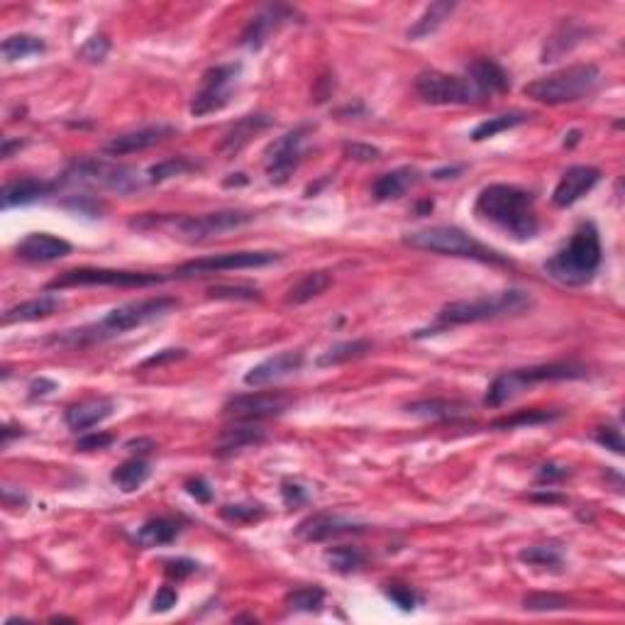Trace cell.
I'll list each match as a JSON object with an SVG mask.
<instances>
[{
  "label": "cell",
  "mask_w": 625,
  "mask_h": 625,
  "mask_svg": "<svg viewBox=\"0 0 625 625\" xmlns=\"http://www.w3.org/2000/svg\"><path fill=\"white\" fill-rule=\"evenodd\" d=\"M415 93L430 105H467L479 95L467 79L443 72H423L415 76Z\"/></svg>",
  "instance_id": "obj_14"
},
{
  "label": "cell",
  "mask_w": 625,
  "mask_h": 625,
  "mask_svg": "<svg viewBox=\"0 0 625 625\" xmlns=\"http://www.w3.org/2000/svg\"><path fill=\"white\" fill-rule=\"evenodd\" d=\"M345 154L355 161H362V164H369V161H379L381 150L379 147H372V144L362 142H349L345 144Z\"/></svg>",
  "instance_id": "obj_50"
},
{
  "label": "cell",
  "mask_w": 625,
  "mask_h": 625,
  "mask_svg": "<svg viewBox=\"0 0 625 625\" xmlns=\"http://www.w3.org/2000/svg\"><path fill=\"white\" fill-rule=\"evenodd\" d=\"M281 261L278 252H225L215 254V257H200V259H190L181 264L174 271L176 278H193V277H208V274H218V271L228 269H257V267H269Z\"/></svg>",
  "instance_id": "obj_13"
},
{
  "label": "cell",
  "mask_w": 625,
  "mask_h": 625,
  "mask_svg": "<svg viewBox=\"0 0 625 625\" xmlns=\"http://www.w3.org/2000/svg\"><path fill=\"white\" fill-rule=\"evenodd\" d=\"M52 391H56V381L34 379L30 384V398H42L47 396V394H52Z\"/></svg>",
  "instance_id": "obj_58"
},
{
  "label": "cell",
  "mask_w": 625,
  "mask_h": 625,
  "mask_svg": "<svg viewBox=\"0 0 625 625\" xmlns=\"http://www.w3.org/2000/svg\"><path fill=\"white\" fill-rule=\"evenodd\" d=\"M24 430L23 427H15V425H5L3 427V444L8 447L10 443H13V437H23Z\"/></svg>",
  "instance_id": "obj_60"
},
{
  "label": "cell",
  "mask_w": 625,
  "mask_h": 625,
  "mask_svg": "<svg viewBox=\"0 0 625 625\" xmlns=\"http://www.w3.org/2000/svg\"><path fill=\"white\" fill-rule=\"evenodd\" d=\"M522 562L535 564V567H545V570L560 571L564 567V550L557 542H545V545H532L521 550Z\"/></svg>",
  "instance_id": "obj_39"
},
{
  "label": "cell",
  "mask_w": 625,
  "mask_h": 625,
  "mask_svg": "<svg viewBox=\"0 0 625 625\" xmlns=\"http://www.w3.org/2000/svg\"><path fill=\"white\" fill-rule=\"evenodd\" d=\"M59 189V181H44V179H15V181H8L3 186V193H0V203L3 208L15 206H30L34 200H42L52 196L54 190Z\"/></svg>",
  "instance_id": "obj_25"
},
{
  "label": "cell",
  "mask_w": 625,
  "mask_h": 625,
  "mask_svg": "<svg viewBox=\"0 0 625 625\" xmlns=\"http://www.w3.org/2000/svg\"><path fill=\"white\" fill-rule=\"evenodd\" d=\"M220 515L228 522H254L267 515L261 503H228L220 508Z\"/></svg>",
  "instance_id": "obj_44"
},
{
  "label": "cell",
  "mask_w": 625,
  "mask_h": 625,
  "mask_svg": "<svg viewBox=\"0 0 625 625\" xmlns=\"http://www.w3.org/2000/svg\"><path fill=\"white\" fill-rule=\"evenodd\" d=\"M111 52V42L105 34H93L91 40H86V44L79 49V56L88 63H101L105 62V56Z\"/></svg>",
  "instance_id": "obj_46"
},
{
  "label": "cell",
  "mask_w": 625,
  "mask_h": 625,
  "mask_svg": "<svg viewBox=\"0 0 625 625\" xmlns=\"http://www.w3.org/2000/svg\"><path fill=\"white\" fill-rule=\"evenodd\" d=\"M366 525L335 513H313L303 518L296 528V535L306 542H325V540L342 538V535H359L365 532Z\"/></svg>",
  "instance_id": "obj_17"
},
{
  "label": "cell",
  "mask_w": 625,
  "mask_h": 625,
  "mask_svg": "<svg viewBox=\"0 0 625 625\" xmlns=\"http://www.w3.org/2000/svg\"><path fill=\"white\" fill-rule=\"evenodd\" d=\"M125 450H130V452H150V450H154V443L151 440H144V437H140V440H130V443L125 444Z\"/></svg>",
  "instance_id": "obj_59"
},
{
  "label": "cell",
  "mask_w": 625,
  "mask_h": 625,
  "mask_svg": "<svg viewBox=\"0 0 625 625\" xmlns=\"http://www.w3.org/2000/svg\"><path fill=\"white\" fill-rule=\"evenodd\" d=\"M281 499H284V503L288 508L303 506V503H308V491L303 489L301 483L286 479V482L281 483Z\"/></svg>",
  "instance_id": "obj_51"
},
{
  "label": "cell",
  "mask_w": 625,
  "mask_h": 625,
  "mask_svg": "<svg viewBox=\"0 0 625 625\" xmlns=\"http://www.w3.org/2000/svg\"><path fill=\"white\" fill-rule=\"evenodd\" d=\"M418 181H420L418 169H411V167L394 169V171H388V174H381L379 179L372 183V196H374V200H381V203H384V200H396Z\"/></svg>",
  "instance_id": "obj_29"
},
{
  "label": "cell",
  "mask_w": 625,
  "mask_h": 625,
  "mask_svg": "<svg viewBox=\"0 0 625 625\" xmlns=\"http://www.w3.org/2000/svg\"><path fill=\"white\" fill-rule=\"evenodd\" d=\"M467 81L479 95V101L496 93H506L511 88V76H508L506 69L496 59H489V56H479V59L469 63Z\"/></svg>",
  "instance_id": "obj_21"
},
{
  "label": "cell",
  "mask_w": 625,
  "mask_h": 625,
  "mask_svg": "<svg viewBox=\"0 0 625 625\" xmlns=\"http://www.w3.org/2000/svg\"><path fill=\"white\" fill-rule=\"evenodd\" d=\"M164 571H167V577L181 581V579L190 577V574L199 571V562L186 560V557H179V560H169V562H164Z\"/></svg>",
  "instance_id": "obj_52"
},
{
  "label": "cell",
  "mask_w": 625,
  "mask_h": 625,
  "mask_svg": "<svg viewBox=\"0 0 625 625\" xmlns=\"http://www.w3.org/2000/svg\"><path fill=\"white\" fill-rule=\"evenodd\" d=\"M474 215L521 242L532 239L540 229L532 193L511 183H491L482 189L476 196Z\"/></svg>",
  "instance_id": "obj_1"
},
{
  "label": "cell",
  "mask_w": 625,
  "mask_h": 625,
  "mask_svg": "<svg viewBox=\"0 0 625 625\" xmlns=\"http://www.w3.org/2000/svg\"><path fill=\"white\" fill-rule=\"evenodd\" d=\"M63 306V301L59 296H40V298H32V301L17 303L13 308H8L3 313V325L13 323H34V320H44V317H52L54 313H59V308Z\"/></svg>",
  "instance_id": "obj_27"
},
{
  "label": "cell",
  "mask_w": 625,
  "mask_h": 625,
  "mask_svg": "<svg viewBox=\"0 0 625 625\" xmlns=\"http://www.w3.org/2000/svg\"><path fill=\"white\" fill-rule=\"evenodd\" d=\"M151 469L150 464L144 462V459L135 457V459H127V462H122L120 467L112 469V483L118 486V489H122L125 493H132V491L142 489L144 482L150 479Z\"/></svg>",
  "instance_id": "obj_35"
},
{
  "label": "cell",
  "mask_w": 625,
  "mask_h": 625,
  "mask_svg": "<svg viewBox=\"0 0 625 625\" xmlns=\"http://www.w3.org/2000/svg\"><path fill=\"white\" fill-rule=\"evenodd\" d=\"M333 286V277L327 271H308L306 277L298 278L296 284L286 293V303L288 306H303V303L313 301L320 293H325Z\"/></svg>",
  "instance_id": "obj_32"
},
{
  "label": "cell",
  "mask_w": 625,
  "mask_h": 625,
  "mask_svg": "<svg viewBox=\"0 0 625 625\" xmlns=\"http://www.w3.org/2000/svg\"><path fill=\"white\" fill-rule=\"evenodd\" d=\"M594 440L601 447H606V450L616 452V454H623L625 444H623V435H620V430L618 427H596L594 430Z\"/></svg>",
  "instance_id": "obj_48"
},
{
  "label": "cell",
  "mask_w": 625,
  "mask_h": 625,
  "mask_svg": "<svg viewBox=\"0 0 625 625\" xmlns=\"http://www.w3.org/2000/svg\"><path fill=\"white\" fill-rule=\"evenodd\" d=\"M179 532H181V522L176 521V518H167V515H161V518H151V521H147L137 531L135 540L137 545L142 547H161V545H171L176 538H179Z\"/></svg>",
  "instance_id": "obj_31"
},
{
  "label": "cell",
  "mask_w": 625,
  "mask_h": 625,
  "mask_svg": "<svg viewBox=\"0 0 625 625\" xmlns=\"http://www.w3.org/2000/svg\"><path fill=\"white\" fill-rule=\"evenodd\" d=\"M112 413H115L112 398H88V401H81L76 405H69L63 411V423L76 433H83V430L101 425L103 420L111 418Z\"/></svg>",
  "instance_id": "obj_26"
},
{
  "label": "cell",
  "mask_w": 625,
  "mask_h": 625,
  "mask_svg": "<svg viewBox=\"0 0 625 625\" xmlns=\"http://www.w3.org/2000/svg\"><path fill=\"white\" fill-rule=\"evenodd\" d=\"M405 411L415 418L457 420L467 415L469 405L462 404V401H447V398H423V401H413V404L405 405Z\"/></svg>",
  "instance_id": "obj_30"
},
{
  "label": "cell",
  "mask_w": 625,
  "mask_h": 625,
  "mask_svg": "<svg viewBox=\"0 0 625 625\" xmlns=\"http://www.w3.org/2000/svg\"><path fill=\"white\" fill-rule=\"evenodd\" d=\"M44 52H47L44 40L34 37V34H24V32H20V34H10V37H5L3 44H0V54H3V59L8 63L27 59V56L44 54Z\"/></svg>",
  "instance_id": "obj_36"
},
{
  "label": "cell",
  "mask_w": 625,
  "mask_h": 625,
  "mask_svg": "<svg viewBox=\"0 0 625 625\" xmlns=\"http://www.w3.org/2000/svg\"><path fill=\"white\" fill-rule=\"evenodd\" d=\"M284 603L291 610H301V613H317L325 603V591L320 586H301L293 589L284 599Z\"/></svg>",
  "instance_id": "obj_41"
},
{
  "label": "cell",
  "mask_w": 625,
  "mask_h": 625,
  "mask_svg": "<svg viewBox=\"0 0 625 625\" xmlns=\"http://www.w3.org/2000/svg\"><path fill=\"white\" fill-rule=\"evenodd\" d=\"M579 140H581V132H579V130H571V132L564 135V147H574Z\"/></svg>",
  "instance_id": "obj_63"
},
{
  "label": "cell",
  "mask_w": 625,
  "mask_h": 625,
  "mask_svg": "<svg viewBox=\"0 0 625 625\" xmlns=\"http://www.w3.org/2000/svg\"><path fill=\"white\" fill-rule=\"evenodd\" d=\"M238 179H228L225 181V186H239V183H247V176L245 174H235Z\"/></svg>",
  "instance_id": "obj_64"
},
{
  "label": "cell",
  "mask_w": 625,
  "mask_h": 625,
  "mask_svg": "<svg viewBox=\"0 0 625 625\" xmlns=\"http://www.w3.org/2000/svg\"><path fill=\"white\" fill-rule=\"evenodd\" d=\"M325 564L333 571H340V574H352V571L365 567L366 554L365 550H359L355 545H337L325 552Z\"/></svg>",
  "instance_id": "obj_37"
},
{
  "label": "cell",
  "mask_w": 625,
  "mask_h": 625,
  "mask_svg": "<svg viewBox=\"0 0 625 625\" xmlns=\"http://www.w3.org/2000/svg\"><path fill=\"white\" fill-rule=\"evenodd\" d=\"M570 476V467H562V464H557V462H547V464H542V467L538 469V476H535V482L540 483V486H552V483H560L564 482Z\"/></svg>",
  "instance_id": "obj_49"
},
{
  "label": "cell",
  "mask_w": 625,
  "mask_h": 625,
  "mask_svg": "<svg viewBox=\"0 0 625 625\" xmlns=\"http://www.w3.org/2000/svg\"><path fill=\"white\" fill-rule=\"evenodd\" d=\"M589 34L584 24L574 23V20H564L557 30L547 37L545 49H542V62H557L562 59L564 54H570L571 49L584 42V37Z\"/></svg>",
  "instance_id": "obj_28"
},
{
  "label": "cell",
  "mask_w": 625,
  "mask_h": 625,
  "mask_svg": "<svg viewBox=\"0 0 625 625\" xmlns=\"http://www.w3.org/2000/svg\"><path fill=\"white\" fill-rule=\"evenodd\" d=\"M24 142H20V140H15V142H13L10 137H5V140H3V159L13 157V150H20Z\"/></svg>",
  "instance_id": "obj_62"
},
{
  "label": "cell",
  "mask_w": 625,
  "mask_h": 625,
  "mask_svg": "<svg viewBox=\"0 0 625 625\" xmlns=\"http://www.w3.org/2000/svg\"><path fill=\"white\" fill-rule=\"evenodd\" d=\"M59 183L118 190L125 196L140 189V174L132 167H122V164H111L101 159H79L63 171V179Z\"/></svg>",
  "instance_id": "obj_9"
},
{
  "label": "cell",
  "mask_w": 625,
  "mask_h": 625,
  "mask_svg": "<svg viewBox=\"0 0 625 625\" xmlns=\"http://www.w3.org/2000/svg\"><path fill=\"white\" fill-rule=\"evenodd\" d=\"M196 169H200V164L189 157L164 159V161H159V164H154V167L147 171V181L161 183L167 181V179H174V176H183L189 174V171H196Z\"/></svg>",
  "instance_id": "obj_40"
},
{
  "label": "cell",
  "mask_w": 625,
  "mask_h": 625,
  "mask_svg": "<svg viewBox=\"0 0 625 625\" xmlns=\"http://www.w3.org/2000/svg\"><path fill=\"white\" fill-rule=\"evenodd\" d=\"M179 308V301L171 296H154V298H142V301H130L125 306L112 308L98 323L83 325L79 330H66V333L56 335V345H66V347H83V345H95V342L112 340L120 335L130 333L135 327L157 320V317L169 316L171 310Z\"/></svg>",
  "instance_id": "obj_2"
},
{
  "label": "cell",
  "mask_w": 625,
  "mask_h": 625,
  "mask_svg": "<svg viewBox=\"0 0 625 625\" xmlns=\"http://www.w3.org/2000/svg\"><path fill=\"white\" fill-rule=\"evenodd\" d=\"M186 491H189L190 496L199 501V503H210V501H213V489H210V483H208L203 476L189 479V482H186Z\"/></svg>",
  "instance_id": "obj_54"
},
{
  "label": "cell",
  "mask_w": 625,
  "mask_h": 625,
  "mask_svg": "<svg viewBox=\"0 0 625 625\" xmlns=\"http://www.w3.org/2000/svg\"><path fill=\"white\" fill-rule=\"evenodd\" d=\"M164 274H144V271L125 269H95V267H76L66 269L47 284V291L76 288V286H112V288H147V286L164 284Z\"/></svg>",
  "instance_id": "obj_10"
},
{
  "label": "cell",
  "mask_w": 625,
  "mask_h": 625,
  "mask_svg": "<svg viewBox=\"0 0 625 625\" xmlns=\"http://www.w3.org/2000/svg\"><path fill=\"white\" fill-rule=\"evenodd\" d=\"M599 181H601V171L596 167H586V164L570 167L560 176L557 186H554L552 203L557 208L574 206V203L584 199L586 193L594 189Z\"/></svg>",
  "instance_id": "obj_20"
},
{
  "label": "cell",
  "mask_w": 625,
  "mask_h": 625,
  "mask_svg": "<svg viewBox=\"0 0 625 625\" xmlns=\"http://www.w3.org/2000/svg\"><path fill=\"white\" fill-rule=\"evenodd\" d=\"M586 366L581 365H538L528 366V369H513V372L499 374L491 381L489 391H486V405L491 408H501L515 396H521L522 391L532 384H542V381H574L586 379Z\"/></svg>",
  "instance_id": "obj_8"
},
{
  "label": "cell",
  "mask_w": 625,
  "mask_h": 625,
  "mask_svg": "<svg viewBox=\"0 0 625 625\" xmlns=\"http://www.w3.org/2000/svg\"><path fill=\"white\" fill-rule=\"evenodd\" d=\"M298 10H293L291 5H284V3H271V5H264V8L257 13V15L247 23L245 32H242V44H245L247 49H261L264 44H267V40H269L274 32H278L281 27H286V24L291 23H301L298 20Z\"/></svg>",
  "instance_id": "obj_16"
},
{
  "label": "cell",
  "mask_w": 625,
  "mask_h": 625,
  "mask_svg": "<svg viewBox=\"0 0 625 625\" xmlns=\"http://www.w3.org/2000/svg\"><path fill=\"white\" fill-rule=\"evenodd\" d=\"M303 366V352L298 349H286V352H278V355L264 359L257 366H252L249 372L245 374L247 386L261 388L269 386V384H277L281 379H288L296 372H301Z\"/></svg>",
  "instance_id": "obj_19"
},
{
  "label": "cell",
  "mask_w": 625,
  "mask_h": 625,
  "mask_svg": "<svg viewBox=\"0 0 625 625\" xmlns=\"http://www.w3.org/2000/svg\"><path fill=\"white\" fill-rule=\"evenodd\" d=\"M17 259L32 264H47V261L63 259L72 254V245L66 239L49 235V232H30L27 238L15 245Z\"/></svg>",
  "instance_id": "obj_22"
},
{
  "label": "cell",
  "mask_w": 625,
  "mask_h": 625,
  "mask_svg": "<svg viewBox=\"0 0 625 625\" xmlns=\"http://www.w3.org/2000/svg\"><path fill=\"white\" fill-rule=\"evenodd\" d=\"M528 112H503V115H496V118H489L483 120V122H479V125L472 130V140L474 142H483V140H491V137L501 135V132H506V130H513V127L522 125V122H528Z\"/></svg>",
  "instance_id": "obj_38"
},
{
  "label": "cell",
  "mask_w": 625,
  "mask_h": 625,
  "mask_svg": "<svg viewBox=\"0 0 625 625\" xmlns=\"http://www.w3.org/2000/svg\"><path fill=\"white\" fill-rule=\"evenodd\" d=\"M293 398L284 391H267V394H242L232 396L222 405V415L239 423H259V420L277 418L291 408Z\"/></svg>",
  "instance_id": "obj_15"
},
{
  "label": "cell",
  "mask_w": 625,
  "mask_h": 625,
  "mask_svg": "<svg viewBox=\"0 0 625 625\" xmlns=\"http://www.w3.org/2000/svg\"><path fill=\"white\" fill-rule=\"evenodd\" d=\"M601 69L596 63H571L525 86V95L545 105H567L586 101L601 88Z\"/></svg>",
  "instance_id": "obj_7"
},
{
  "label": "cell",
  "mask_w": 625,
  "mask_h": 625,
  "mask_svg": "<svg viewBox=\"0 0 625 625\" xmlns=\"http://www.w3.org/2000/svg\"><path fill=\"white\" fill-rule=\"evenodd\" d=\"M208 296L218 301H261V293L252 286H210Z\"/></svg>",
  "instance_id": "obj_45"
},
{
  "label": "cell",
  "mask_w": 625,
  "mask_h": 625,
  "mask_svg": "<svg viewBox=\"0 0 625 625\" xmlns=\"http://www.w3.org/2000/svg\"><path fill=\"white\" fill-rule=\"evenodd\" d=\"M239 73H242L239 62L218 63V66L206 69L203 79H200V88L193 93V101H190V112L196 118H203V115L222 111L232 98V88L238 83Z\"/></svg>",
  "instance_id": "obj_11"
},
{
  "label": "cell",
  "mask_w": 625,
  "mask_h": 625,
  "mask_svg": "<svg viewBox=\"0 0 625 625\" xmlns=\"http://www.w3.org/2000/svg\"><path fill=\"white\" fill-rule=\"evenodd\" d=\"M562 415L560 411H547V408H531V411H518L513 415L499 418L493 427H515V425H542V423H552Z\"/></svg>",
  "instance_id": "obj_42"
},
{
  "label": "cell",
  "mask_w": 625,
  "mask_h": 625,
  "mask_svg": "<svg viewBox=\"0 0 625 625\" xmlns=\"http://www.w3.org/2000/svg\"><path fill=\"white\" fill-rule=\"evenodd\" d=\"M404 242L413 249L443 257H459V259H474L482 264H496V267H511V261L496 249L482 245L479 239L467 235L464 229L454 225H433V228L413 229L404 238Z\"/></svg>",
  "instance_id": "obj_6"
},
{
  "label": "cell",
  "mask_w": 625,
  "mask_h": 625,
  "mask_svg": "<svg viewBox=\"0 0 625 625\" xmlns=\"http://www.w3.org/2000/svg\"><path fill=\"white\" fill-rule=\"evenodd\" d=\"M308 132V125L293 127V130H288L286 135H281L267 147V151H264V169H267V176H269L271 183L281 186V183L291 179L293 171L301 164Z\"/></svg>",
  "instance_id": "obj_12"
},
{
  "label": "cell",
  "mask_w": 625,
  "mask_h": 625,
  "mask_svg": "<svg viewBox=\"0 0 625 625\" xmlns=\"http://www.w3.org/2000/svg\"><path fill=\"white\" fill-rule=\"evenodd\" d=\"M108 444H112V435H108V433H91V435L81 437L79 443H76V450H81V452L105 450Z\"/></svg>",
  "instance_id": "obj_55"
},
{
  "label": "cell",
  "mask_w": 625,
  "mask_h": 625,
  "mask_svg": "<svg viewBox=\"0 0 625 625\" xmlns=\"http://www.w3.org/2000/svg\"><path fill=\"white\" fill-rule=\"evenodd\" d=\"M384 594H386L391 601L396 603L401 610H413L420 601V596L413 591L411 586H405V584H388Z\"/></svg>",
  "instance_id": "obj_47"
},
{
  "label": "cell",
  "mask_w": 625,
  "mask_h": 625,
  "mask_svg": "<svg viewBox=\"0 0 625 625\" xmlns=\"http://www.w3.org/2000/svg\"><path fill=\"white\" fill-rule=\"evenodd\" d=\"M176 601H179V594H176L174 586H161L157 596H154V601H151V610L154 613H167V610L174 609Z\"/></svg>",
  "instance_id": "obj_53"
},
{
  "label": "cell",
  "mask_w": 625,
  "mask_h": 625,
  "mask_svg": "<svg viewBox=\"0 0 625 625\" xmlns=\"http://www.w3.org/2000/svg\"><path fill=\"white\" fill-rule=\"evenodd\" d=\"M3 503H5V508L27 506V493L15 491L13 486H5V489H3Z\"/></svg>",
  "instance_id": "obj_57"
},
{
  "label": "cell",
  "mask_w": 625,
  "mask_h": 625,
  "mask_svg": "<svg viewBox=\"0 0 625 625\" xmlns=\"http://www.w3.org/2000/svg\"><path fill=\"white\" fill-rule=\"evenodd\" d=\"M254 220V213L249 210H218V213L203 215H147V218H137L130 222V228H154L169 229L174 238L200 245L208 239L220 238L228 232H235L239 228H247Z\"/></svg>",
  "instance_id": "obj_5"
},
{
  "label": "cell",
  "mask_w": 625,
  "mask_h": 625,
  "mask_svg": "<svg viewBox=\"0 0 625 625\" xmlns=\"http://www.w3.org/2000/svg\"><path fill=\"white\" fill-rule=\"evenodd\" d=\"M457 3H450V0H437V3H430L425 8V13L415 20L411 30H408V40H423V37H430L433 32H437L443 27V23L454 13Z\"/></svg>",
  "instance_id": "obj_33"
},
{
  "label": "cell",
  "mask_w": 625,
  "mask_h": 625,
  "mask_svg": "<svg viewBox=\"0 0 625 625\" xmlns=\"http://www.w3.org/2000/svg\"><path fill=\"white\" fill-rule=\"evenodd\" d=\"M372 342L369 340H345L337 342L333 347H327L323 355L317 356V366H340L347 365V362H355V359H362L372 352Z\"/></svg>",
  "instance_id": "obj_34"
},
{
  "label": "cell",
  "mask_w": 625,
  "mask_h": 625,
  "mask_svg": "<svg viewBox=\"0 0 625 625\" xmlns=\"http://www.w3.org/2000/svg\"><path fill=\"white\" fill-rule=\"evenodd\" d=\"M532 308L531 293L522 288H506L499 293H486L479 298H469V301H452L440 308L435 317V325L427 330H418L415 337H425V335H435L447 327H457V325L483 323V320H499V317L521 316L525 310Z\"/></svg>",
  "instance_id": "obj_3"
},
{
  "label": "cell",
  "mask_w": 625,
  "mask_h": 625,
  "mask_svg": "<svg viewBox=\"0 0 625 625\" xmlns=\"http://www.w3.org/2000/svg\"><path fill=\"white\" fill-rule=\"evenodd\" d=\"M271 125H274V118L267 115V112L245 115V118H239L238 122L222 135L220 144H218V151L225 154V157H238L239 151L252 142V137H257L259 132H264V130H269Z\"/></svg>",
  "instance_id": "obj_23"
},
{
  "label": "cell",
  "mask_w": 625,
  "mask_h": 625,
  "mask_svg": "<svg viewBox=\"0 0 625 625\" xmlns=\"http://www.w3.org/2000/svg\"><path fill=\"white\" fill-rule=\"evenodd\" d=\"M186 356V349H161V352H157V355H151L150 359H144L142 369H147V366H161V365H169V362H176V359H183Z\"/></svg>",
  "instance_id": "obj_56"
},
{
  "label": "cell",
  "mask_w": 625,
  "mask_h": 625,
  "mask_svg": "<svg viewBox=\"0 0 625 625\" xmlns=\"http://www.w3.org/2000/svg\"><path fill=\"white\" fill-rule=\"evenodd\" d=\"M464 171V167H447V169H437L435 174H433V179H454L457 174H462Z\"/></svg>",
  "instance_id": "obj_61"
},
{
  "label": "cell",
  "mask_w": 625,
  "mask_h": 625,
  "mask_svg": "<svg viewBox=\"0 0 625 625\" xmlns=\"http://www.w3.org/2000/svg\"><path fill=\"white\" fill-rule=\"evenodd\" d=\"M176 135L174 125H147L140 127V130H130V132H122V135H115L111 142L103 144V151L108 157H125V154H135V151H144L154 147V144L167 142L169 137Z\"/></svg>",
  "instance_id": "obj_18"
},
{
  "label": "cell",
  "mask_w": 625,
  "mask_h": 625,
  "mask_svg": "<svg viewBox=\"0 0 625 625\" xmlns=\"http://www.w3.org/2000/svg\"><path fill=\"white\" fill-rule=\"evenodd\" d=\"M570 599L562 594H528L522 599V609L532 613H547V610L570 609Z\"/></svg>",
  "instance_id": "obj_43"
},
{
  "label": "cell",
  "mask_w": 625,
  "mask_h": 625,
  "mask_svg": "<svg viewBox=\"0 0 625 625\" xmlns=\"http://www.w3.org/2000/svg\"><path fill=\"white\" fill-rule=\"evenodd\" d=\"M267 443V430L257 423H239L232 420V425L222 430L220 440L215 444V454L218 457H232L249 447H259Z\"/></svg>",
  "instance_id": "obj_24"
},
{
  "label": "cell",
  "mask_w": 625,
  "mask_h": 625,
  "mask_svg": "<svg viewBox=\"0 0 625 625\" xmlns=\"http://www.w3.org/2000/svg\"><path fill=\"white\" fill-rule=\"evenodd\" d=\"M603 261L601 235L594 222H581L567 245L545 261L547 277L564 286H584L599 274Z\"/></svg>",
  "instance_id": "obj_4"
}]
</instances>
